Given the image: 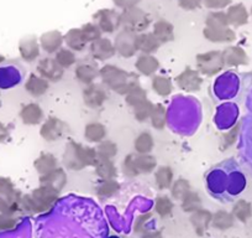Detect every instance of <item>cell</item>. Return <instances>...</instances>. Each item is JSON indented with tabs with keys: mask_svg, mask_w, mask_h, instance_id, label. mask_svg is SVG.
<instances>
[{
	"mask_svg": "<svg viewBox=\"0 0 252 238\" xmlns=\"http://www.w3.org/2000/svg\"><path fill=\"white\" fill-rule=\"evenodd\" d=\"M99 77L108 88L123 96H127L130 92L140 87V79L136 74L127 72L114 65H105L101 67Z\"/></svg>",
	"mask_w": 252,
	"mask_h": 238,
	"instance_id": "cell-1",
	"label": "cell"
},
{
	"mask_svg": "<svg viewBox=\"0 0 252 238\" xmlns=\"http://www.w3.org/2000/svg\"><path fill=\"white\" fill-rule=\"evenodd\" d=\"M63 164L67 169L79 171L87 166H94L98 159L96 148L84 147L81 143L69 140L63 153Z\"/></svg>",
	"mask_w": 252,
	"mask_h": 238,
	"instance_id": "cell-2",
	"label": "cell"
},
{
	"mask_svg": "<svg viewBox=\"0 0 252 238\" xmlns=\"http://www.w3.org/2000/svg\"><path fill=\"white\" fill-rule=\"evenodd\" d=\"M60 198V193L50 186L40 185L30 195L21 198V208L32 213H41L51 210Z\"/></svg>",
	"mask_w": 252,
	"mask_h": 238,
	"instance_id": "cell-3",
	"label": "cell"
},
{
	"mask_svg": "<svg viewBox=\"0 0 252 238\" xmlns=\"http://www.w3.org/2000/svg\"><path fill=\"white\" fill-rule=\"evenodd\" d=\"M120 21L121 28L129 29L136 34L144 33L151 24V19L147 15V13L137 6L124 9L123 13L120 14Z\"/></svg>",
	"mask_w": 252,
	"mask_h": 238,
	"instance_id": "cell-4",
	"label": "cell"
},
{
	"mask_svg": "<svg viewBox=\"0 0 252 238\" xmlns=\"http://www.w3.org/2000/svg\"><path fill=\"white\" fill-rule=\"evenodd\" d=\"M225 67L222 60V52L220 51H209L197 55V69L204 76H214L219 74Z\"/></svg>",
	"mask_w": 252,
	"mask_h": 238,
	"instance_id": "cell-5",
	"label": "cell"
},
{
	"mask_svg": "<svg viewBox=\"0 0 252 238\" xmlns=\"http://www.w3.org/2000/svg\"><path fill=\"white\" fill-rule=\"evenodd\" d=\"M137 38H139V34L134 33L129 29H123L116 35L115 41H114L116 52L123 56V57H132L139 51V48H137Z\"/></svg>",
	"mask_w": 252,
	"mask_h": 238,
	"instance_id": "cell-6",
	"label": "cell"
},
{
	"mask_svg": "<svg viewBox=\"0 0 252 238\" xmlns=\"http://www.w3.org/2000/svg\"><path fill=\"white\" fill-rule=\"evenodd\" d=\"M69 132V127L57 117H50L41 125L40 135L46 142H57Z\"/></svg>",
	"mask_w": 252,
	"mask_h": 238,
	"instance_id": "cell-7",
	"label": "cell"
},
{
	"mask_svg": "<svg viewBox=\"0 0 252 238\" xmlns=\"http://www.w3.org/2000/svg\"><path fill=\"white\" fill-rule=\"evenodd\" d=\"M94 24L99 26L101 33L111 34L121 26L120 14L113 9H101L93 15Z\"/></svg>",
	"mask_w": 252,
	"mask_h": 238,
	"instance_id": "cell-8",
	"label": "cell"
},
{
	"mask_svg": "<svg viewBox=\"0 0 252 238\" xmlns=\"http://www.w3.org/2000/svg\"><path fill=\"white\" fill-rule=\"evenodd\" d=\"M108 92L103 84L92 83L83 89V102L89 108H99L108 99Z\"/></svg>",
	"mask_w": 252,
	"mask_h": 238,
	"instance_id": "cell-9",
	"label": "cell"
},
{
	"mask_svg": "<svg viewBox=\"0 0 252 238\" xmlns=\"http://www.w3.org/2000/svg\"><path fill=\"white\" fill-rule=\"evenodd\" d=\"M37 72L41 77L47 79L48 82L61 81L64 74V69L60 66L56 58L45 57L40 60L37 64Z\"/></svg>",
	"mask_w": 252,
	"mask_h": 238,
	"instance_id": "cell-10",
	"label": "cell"
},
{
	"mask_svg": "<svg viewBox=\"0 0 252 238\" xmlns=\"http://www.w3.org/2000/svg\"><path fill=\"white\" fill-rule=\"evenodd\" d=\"M176 83L182 91L195 92L199 91L202 87L203 79L197 70H192L188 67L178 77H176Z\"/></svg>",
	"mask_w": 252,
	"mask_h": 238,
	"instance_id": "cell-11",
	"label": "cell"
},
{
	"mask_svg": "<svg viewBox=\"0 0 252 238\" xmlns=\"http://www.w3.org/2000/svg\"><path fill=\"white\" fill-rule=\"evenodd\" d=\"M99 72L100 70L98 69L95 61L93 60H83L77 65L76 70H74L77 79L86 86L94 83V81L99 77Z\"/></svg>",
	"mask_w": 252,
	"mask_h": 238,
	"instance_id": "cell-12",
	"label": "cell"
},
{
	"mask_svg": "<svg viewBox=\"0 0 252 238\" xmlns=\"http://www.w3.org/2000/svg\"><path fill=\"white\" fill-rule=\"evenodd\" d=\"M40 43L35 35L24 36L19 42V52L26 62H33L40 56Z\"/></svg>",
	"mask_w": 252,
	"mask_h": 238,
	"instance_id": "cell-13",
	"label": "cell"
},
{
	"mask_svg": "<svg viewBox=\"0 0 252 238\" xmlns=\"http://www.w3.org/2000/svg\"><path fill=\"white\" fill-rule=\"evenodd\" d=\"M89 52L93 60H98V61H106L109 58L113 57L115 55L116 50L114 43L108 39L100 38L99 40L94 41L89 46Z\"/></svg>",
	"mask_w": 252,
	"mask_h": 238,
	"instance_id": "cell-14",
	"label": "cell"
},
{
	"mask_svg": "<svg viewBox=\"0 0 252 238\" xmlns=\"http://www.w3.org/2000/svg\"><path fill=\"white\" fill-rule=\"evenodd\" d=\"M64 42V36L57 30L48 31L41 35L40 46L45 52L56 53L62 48V43Z\"/></svg>",
	"mask_w": 252,
	"mask_h": 238,
	"instance_id": "cell-15",
	"label": "cell"
},
{
	"mask_svg": "<svg viewBox=\"0 0 252 238\" xmlns=\"http://www.w3.org/2000/svg\"><path fill=\"white\" fill-rule=\"evenodd\" d=\"M40 185L50 186V188L61 193L64 189V186L67 185L66 171L62 167H57L56 170L51 171L50 174L45 175V176H40Z\"/></svg>",
	"mask_w": 252,
	"mask_h": 238,
	"instance_id": "cell-16",
	"label": "cell"
},
{
	"mask_svg": "<svg viewBox=\"0 0 252 238\" xmlns=\"http://www.w3.org/2000/svg\"><path fill=\"white\" fill-rule=\"evenodd\" d=\"M94 169H95V174L100 177L101 180H115L116 176H118V169H116L113 159L101 157L99 154L98 159L94 164Z\"/></svg>",
	"mask_w": 252,
	"mask_h": 238,
	"instance_id": "cell-17",
	"label": "cell"
},
{
	"mask_svg": "<svg viewBox=\"0 0 252 238\" xmlns=\"http://www.w3.org/2000/svg\"><path fill=\"white\" fill-rule=\"evenodd\" d=\"M222 60H224L225 66L227 67H237L249 64V57L246 52L237 46H230L225 48L222 51Z\"/></svg>",
	"mask_w": 252,
	"mask_h": 238,
	"instance_id": "cell-18",
	"label": "cell"
},
{
	"mask_svg": "<svg viewBox=\"0 0 252 238\" xmlns=\"http://www.w3.org/2000/svg\"><path fill=\"white\" fill-rule=\"evenodd\" d=\"M21 122L26 125H37L43 120V111L37 103H28L20 111Z\"/></svg>",
	"mask_w": 252,
	"mask_h": 238,
	"instance_id": "cell-19",
	"label": "cell"
},
{
	"mask_svg": "<svg viewBox=\"0 0 252 238\" xmlns=\"http://www.w3.org/2000/svg\"><path fill=\"white\" fill-rule=\"evenodd\" d=\"M203 35L210 42H232L236 40V34L232 29L224 28V29H212L205 28L203 31Z\"/></svg>",
	"mask_w": 252,
	"mask_h": 238,
	"instance_id": "cell-20",
	"label": "cell"
},
{
	"mask_svg": "<svg viewBox=\"0 0 252 238\" xmlns=\"http://www.w3.org/2000/svg\"><path fill=\"white\" fill-rule=\"evenodd\" d=\"M50 82L41 77L40 75L31 74L25 82V89L32 97H41L48 91Z\"/></svg>",
	"mask_w": 252,
	"mask_h": 238,
	"instance_id": "cell-21",
	"label": "cell"
},
{
	"mask_svg": "<svg viewBox=\"0 0 252 238\" xmlns=\"http://www.w3.org/2000/svg\"><path fill=\"white\" fill-rule=\"evenodd\" d=\"M33 166H35L36 171L38 172L40 176H45V175L50 174L51 171L56 170L58 167V160L51 153H42L37 159L33 161Z\"/></svg>",
	"mask_w": 252,
	"mask_h": 238,
	"instance_id": "cell-22",
	"label": "cell"
},
{
	"mask_svg": "<svg viewBox=\"0 0 252 238\" xmlns=\"http://www.w3.org/2000/svg\"><path fill=\"white\" fill-rule=\"evenodd\" d=\"M137 71L144 76H152L157 72L159 69V62L157 61V58L154 57L152 55H146L142 53L139 58H137L136 64H135Z\"/></svg>",
	"mask_w": 252,
	"mask_h": 238,
	"instance_id": "cell-23",
	"label": "cell"
},
{
	"mask_svg": "<svg viewBox=\"0 0 252 238\" xmlns=\"http://www.w3.org/2000/svg\"><path fill=\"white\" fill-rule=\"evenodd\" d=\"M161 45L162 43L154 35V33H142L137 38V48L146 55H152L154 52H156Z\"/></svg>",
	"mask_w": 252,
	"mask_h": 238,
	"instance_id": "cell-24",
	"label": "cell"
},
{
	"mask_svg": "<svg viewBox=\"0 0 252 238\" xmlns=\"http://www.w3.org/2000/svg\"><path fill=\"white\" fill-rule=\"evenodd\" d=\"M64 42L69 50L78 51V52L86 50L87 45H88L81 29H71L64 35Z\"/></svg>",
	"mask_w": 252,
	"mask_h": 238,
	"instance_id": "cell-25",
	"label": "cell"
},
{
	"mask_svg": "<svg viewBox=\"0 0 252 238\" xmlns=\"http://www.w3.org/2000/svg\"><path fill=\"white\" fill-rule=\"evenodd\" d=\"M229 24L232 26H242L249 21V13L244 4H235L226 11Z\"/></svg>",
	"mask_w": 252,
	"mask_h": 238,
	"instance_id": "cell-26",
	"label": "cell"
},
{
	"mask_svg": "<svg viewBox=\"0 0 252 238\" xmlns=\"http://www.w3.org/2000/svg\"><path fill=\"white\" fill-rule=\"evenodd\" d=\"M193 226H194V230L198 235L202 236L205 231L208 230V226L213 221V215L207 210H200L194 211L192 212V217H190Z\"/></svg>",
	"mask_w": 252,
	"mask_h": 238,
	"instance_id": "cell-27",
	"label": "cell"
},
{
	"mask_svg": "<svg viewBox=\"0 0 252 238\" xmlns=\"http://www.w3.org/2000/svg\"><path fill=\"white\" fill-rule=\"evenodd\" d=\"M154 35L159 40V42H169L174 40V28L167 20H158L154 25Z\"/></svg>",
	"mask_w": 252,
	"mask_h": 238,
	"instance_id": "cell-28",
	"label": "cell"
},
{
	"mask_svg": "<svg viewBox=\"0 0 252 238\" xmlns=\"http://www.w3.org/2000/svg\"><path fill=\"white\" fill-rule=\"evenodd\" d=\"M84 137L91 143H101L106 138V128L101 123H89L84 128Z\"/></svg>",
	"mask_w": 252,
	"mask_h": 238,
	"instance_id": "cell-29",
	"label": "cell"
},
{
	"mask_svg": "<svg viewBox=\"0 0 252 238\" xmlns=\"http://www.w3.org/2000/svg\"><path fill=\"white\" fill-rule=\"evenodd\" d=\"M155 181L159 190L171 189L173 185V170L171 166H159L155 172Z\"/></svg>",
	"mask_w": 252,
	"mask_h": 238,
	"instance_id": "cell-30",
	"label": "cell"
},
{
	"mask_svg": "<svg viewBox=\"0 0 252 238\" xmlns=\"http://www.w3.org/2000/svg\"><path fill=\"white\" fill-rule=\"evenodd\" d=\"M151 86L152 89L161 97L169 96L173 91V84H172L171 79L162 76V75H157V76L152 77Z\"/></svg>",
	"mask_w": 252,
	"mask_h": 238,
	"instance_id": "cell-31",
	"label": "cell"
},
{
	"mask_svg": "<svg viewBox=\"0 0 252 238\" xmlns=\"http://www.w3.org/2000/svg\"><path fill=\"white\" fill-rule=\"evenodd\" d=\"M0 196H4V198H11V200L15 201H20V202L21 198H23V195L15 188L10 177L5 176H0Z\"/></svg>",
	"mask_w": 252,
	"mask_h": 238,
	"instance_id": "cell-32",
	"label": "cell"
},
{
	"mask_svg": "<svg viewBox=\"0 0 252 238\" xmlns=\"http://www.w3.org/2000/svg\"><path fill=\"white\" fill-rule=\"evenodd\" d=\"M135 165L139 174H150L157 167V161L151 154L135 155Z\"/></svg>",
	"mask_w": 252,
	"mask_h": 238,
	"instance_id": "cell-33",
	"label": "cell"
},
{
	"mask_svg": "<svg viewBox=\"0 0 252 238\" xmlns=\"http://www.w3.org/2000/svg\"><path fill=\"white\" fill-rule=\"evenodd\" d=\"M154 137L149 132L140 133L134 142V147L137 154H150L151 150L154 149Z\"/></svg>",
	"mask_w": 252,
	"mask_h": 238,
	"instance_id": "cell-34",
	"label": "cell"
},
{
	"mask_svg": "<svg viewBox=\"0 0 252 238\" xmlns=\"http://www.w3.org/2000/svg\"><path fill=\"white\" fill-rule=\"evenodd\" d=\"M150 120H151L152 127L156 129L162 130L166 128L167 125V109L164 108L163 104H155L152 113L150 116Z\"/></svg>",
	"mask_w": 252,
	"mask_h": 238,
	"instance_id": "cell-35",
	"label": "cell"
},
{
	"mask_svg": "<svg viewBox=\"0 0 252 238\" xmlns=\"http://www.w3.org/2000/svg\"><path fill=\"white\" fill-rule=\"evenodd\" d=\"M205 28L212 29H224L229 28V19H227L226 13L222 11H212L205 19Z\"/></svg>",
	"mask_w": 252,
	"mask_h": 238,
	"instance_id": "cell-36",
	"label": "cell"
},
{
	"mask_svg": "<svg viewBox=\"0 0 252 238\" xmlns=\"http://www.w3.org/2000/svg\"><path fill=\"white\" fill-rule=\"evenodd\" d=\"M120 190V184L116 180H103L96 186V195L100 198H109Z\"/></svg>",
	"mask_w": 252,
	"mask_h": 238,
	"instance_id": "cell-37",
	"label": "cell"
},
{
	"mask_svg": "<svg viewBox=\"0 0 252 238\" xmlns=\"http://www.w3.org/2000/svg\"><path fill=\"white\" fill-rule=\"evenodd\" d=\"M182 208L186 212H194V211L202 208V198L199 194L194 191H189L183 198H182Z\"/></svg>",
	"mask_w": 252,
	"mask_h": 238,
	"instance_id": "cell-38",
	"label": "cell"
},
{
	"mask_svg": "<svg viewBox=\"0 0 252 238\" xmlns=\"http://www.w3.org/2000/svg\"><path fill=\"white\" fill-rule=\"evenodd\" d=\"M232 215L241 222H246L252 216L251 203L247 202L246 200H239L232 207Z\"/></svg>",
	"mask_w": 252,
	"mask_h": 238,
	"instance_id": "cell-39",
	"label": "cell"
},
{
	"mask_svg": "<svg viewBox=\"0 0 252 238\" xmlns=\"http://www.w3.org/2000/svg\"><path fill=\"white\" fill-rule=\"evenodd\" d=\"M56 61L60 64V66L62 69H68V67H72L77 62V57L74 51L67 48H61L58 52H56Z\"/></svg>",
	"mask_w": 252,
	"mask_h": 238,
	"instance_id": "cell-40",
	"label": "cell"
},
{
	"mask_svg": "<svg viewBox=\"0 0 252 238\" xmlns=\"http://www.w3.org/2000/svg\"><path fill=\"white\" fill-rule=\"evenodd\" d=\"M155 104L151 101L146 99V101L141 102L137 106L132 107V111H134V116L136 118L137 122H145L146 119L150 118L152 113V109H154Z\"/></svg>",
	"mask_w": 252,
	"mask_h": 238,
	"instance_id": "cell-41",
	"label": "cell"
},
{
	"mask_svg": "<svg viewBox=\"0 0 252 238\" xmlns=\"http://www.w3.org/2000/svg\"><path fill=\"white\" fill-rule=\"evenodd\" d=\"M213 225L219 230H227L234 226V215L226 211H218L213 216Z\"/></svg>",
	"mask_w": 252,
	"mask_h": 238,
	"instance_id": "cell-42",
	"label": "cell"
},
{
	"mask_svg": "<svg viewBox=\"0 0 252 238\" xmlns=\"http://www.w3.org/2000/svg\"><path fill=\"white\" fill-rule=\"evenodd\" d=\"M20 208H21L20 201H15V200H11V198H4V196H0V213L14 216V213L18 212Z\"/></svg>",
	"mask_w": 252,
	"mask_h": 238,
	"instance_id": "cell-43",
	"label": "cell"
},
{
	"mask_svg": "<svg viewBox=\"0 0 252 238\" xmlns=\"http://www.w3.org/2000/svg\"><path fill=\"white\" fill-rule=\"evenodd\" d=\"M155 210L161 217H166L173 210V202L168 196H158L155 202Z\"/></svg>",
	"mask_w": 252,
	"mask_h": 238,
	"instance_id": "cell-44",
	"label": "cell"
},
{
	"mask_svg": "<svg viewBox=\"0 0 252 238\" xmlns=\"http://www.w3.org/2000/svg\"><path fill=\"white\" fill-rule=\"evenodd\" d=\"M189 191H192L190 190V184L186 179H178L177 181H174L171 188L172 196L174 198H178V200H182Z\"/></svg>",
	"mask_w": 252,
	"mask_h": 238,
	"instance_id": "cell-45",
	"label": "cell"
},
{
	"mask_svg": "<svg viewBox=\"0 0 252 238\" xmlns=\"http://www.w3.org/2000/svg\"><path fill=\"white\" fill-rule=\"evenodd\" d=\"M96 152L101 157L113 159V158H115L118 155V145L114 142H111V140L105 139L101 143H99L98 148H96Z\"/></svg>",
	"mask_w": 252,
	"mask_h": 238,
	"instance_id": "cell-46",
	"label": "cell"
},
{
	"mask_svg": "<svg viewBox=\"0 0 252 238\" xmlns=\"http://www.w3.org/2000/svg\"><path fill=\"white\" fill-rule=\"evenodd\" d=\"M239 132H240V123L221 135V139H220V148H221V150L227 149V148L235 144V142H236L237 139V135H239Z\"/></svg>",
	"mask_w": 252,
	"mask_h": 238,
	"instance_id": "cell-47",
	"label": "cell"
},
{
	"mask_svg": "<svg viewBox=\"0 0 252 238\" xmlns=\"http://www.w3.org/2000/svg\"><path fill=\"white\" fill-rule=\"evenodd\" d=\"M82 33H83L84 38H86L87 42H94V41L99 40L101 36V30L99 29V26L94 23H89L86 24L81 28Z\"/></svg>",
	"mask_w": 252,
	"mask_h": 238,
	"instance_id": "cell-48",
	"label": "cell"
},
{
	"mask_svg": "<svg viewBox=\"0 0 252 238\" xmlns=\"http://www.w3.org/2000/svg\"><path fill=\"white\" fill-rule=\"evenodd\" d=\"M146 99H149L147 98V92L145 91L142 87H137V88H135L134 91L130 92L127 96H125V102L129 104L130 107L137 106V104L146 101Z\"/></svg>",
	"mask_w": 252,
	"mask_h": 238,
	"instance_id": "cell-49",
	"label": "cell"
},
{
	"mask_svg": "<svg viewBox=\"0 0 252 238\" xmlns=\"http://www.w3.org/2000/svg\"><path fill=\"white\" fill-rule=\"evenodd\" d=\"M123 170L124 174L129 177H135L140 175L136 169V165H135V154L126 155L123 161Z\"/></svg>",
	"mask_w": 252,
	"mask_h": 238,
	"instance_id": "cell-50",
	"label": "cell"
},
{
	"mask_svg": "<svg viewBox=\"0 0 252 238\" xmlns=\"http://www.w3.org/2000/svg\"><path fill=\"white\" fill-rule=\"evenodd\" d=\"M18 221L14 216L4 215V213H0V231H9L13 230L16 226Z\"/></svg>",
	"mask_w": 252,
	"mask_h": 238,
	"instance_id": "cell-51",
	"label": "cell"
},
{
	"mask_svg": "<svg viewBox=\"0 0 252 238\" xmlns=\"http://www.w3.org/2000/svg\"><path fill=\"white\" fill-rule=\"evenodd\" d=\"M151 218V213H145V215L139 216L136 218V222H135V232L139 233V235L144 236L146 235V231H145V223Z\"/></svg>",
	"mask_w": 252,
	"mask_h": 238,
	"instance_id": "cell-52",
	"label": "cell"
},
{
	"mask_svg": "<svg viewBox=\"0 0 252 238\" xmlns=\"http://www.w3.org/2000/svg\"><path fill=\"white\" fill-rule=\"evenodd\" d=\"M203 3L208 9L219 10V9L226 8L231 3V0H203Z\"/></svg>",
	"mask_w": 252,
	"mask_h": 238,
	"instance_id": "cell-53",
	"label": "cell"
},
{
	"mask_svg": "<svg viewBox=\"0 0 252 238\" xmlns=\"http://www.w3.org/2000/svg\"><path fill=\"white\" fill-rule=\"evenodd\" d=\"M178 4L184 10H195L202 6L203 0H178Z\"/></svg>",
	"mask_w": 252,
	"mask_h": 238,
	"instance_id": "cell-54",
	"label": "cell"
},
{
	"mask_svg": "<svg viewBox=\"0 0 252 238\" xmlns=\"http://www.w3.org/2000/svg\"><path fill=\"white\" fill-rule=\"evenodd\" d=\"M113 1L118 8L129 9L136 6V4H139L141 0H113Z\"/></svg>",
	"mask_w": 252,
	"mask_h": 238,
	"instance_id": "cell-55",
	"label": "cell"
},
{
	"mask_svg": "<svg viewBox=\"0 0 252 238\" xmlns=\"http://www.w3.org/2000/svg\"><path fill=\"white\" fill-rule=\"evenodd\" d=\"M9 135H10V132H9L8 125L4 124L3 122H0V144L9 139Z\"/></svg>",
	"mask_w": 252,
	"mask_h": 238,
	"instance_id": "cell-56",
	"label": "cell"
},
{
	"mask_svg": "<svg viewBox=\"0 0 252 238\" xmlns=\"http://www.w3.org/2000/svg\"><path fill=\"white\" fill-rule=\"evenodd\" d=\"M142 238H161V235L158 232H147L142 236Z\"/></svg>",
	"mask_w": 252,
	"mask_h": 238,
	"instance_id": "cell-57",
	"label": "cell"
},
{
	"mask_svg": "<svg viewBox=\"0 0 252 238\" xmlns=\"http://www.w3.org/2000/svg\"><path fill=\"white\" fill-rule=\"evenodd\" d=\"M4 61H5V56L0 55V64H3Z\"/></svg>",
	"mask_w": 252,
	"mask_h": 238,
	"instance_id": "cell-58",
	"label": "cell"
},
{
	"mask_svg": "<svg viewBox=\"0 0 252 238\" xmlns=\"http://www.w3.org/2000/svg\"><path fill=\"white\" fill-rule=\"evenodd\" d=\"M110 238H120V237H116V236H111Z\"/></svg>",
	"mask_w": 252,
	"mask_h": 238,
	"instance_id": "cell-59",
	"label": "cell"
},
{
	"mask_svg": "<svg viewBox=\"0 0 252 238\" xmlns=\"http://www.w3.org/2000/svg\"><path fill=\"white\" fill-rule=\"evenodd\" d=\"M251 15H252V8H251Z\"/></svg>",
	"mask_w": 252,
	"mask_h": 238,
	"instance_id": "cell-60",
	"label": "cell"
},
{
	"mask_svg": "<svg viewBox=\"0 0 252 238\" xmlns=\"http://www.w3.org/2000/svg\"><path fill=\"white\" fill-rule=\"evenodd\" d=\"M0 94H1V93H0Z\"/></svg>",
	"mask_w": 252,
	"mask_h": 238,
	"instance_id": "cell-61",
	"label": "cell"
}]
</instances>
